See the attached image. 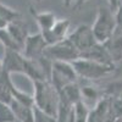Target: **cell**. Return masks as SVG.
<instances>
[{"label": "cell", "instance_id": "cell-14", "mask_svg": "<svg viewBox=\"0 0 122 122\" xmlns=\"http://www.w3.org/2000/svg\"><path fill=\"white\" fill-rule=\"evenodd\" d=\"M34 18L38 23L39 27V32L40 33H44L48 32V30L51 28L55 22L57 21V18L55 17V15L50 11H42V12H36L34 14Z\"/></svg>", "mask_w": 122, "mask_h": 122}, {"label": "cell", "instance_id": "cell-28", "mask_svg": "<svg viewBox=\"0 0 122 122\" xmlns=\"http://www.w3.org/2000/svg\"><path fill=\"white\" fill-rule=\"evenodd\" d=\"M33 1H36V3H40L42 0H33Z\"/></svg>", "mask_w": 122, "mask_h": 122}, {"label": "cell", "instance_id": "cell-16", "mask_svg": "<svg viewBox=\"0 0 122 122\" xmlns=\"http://www.w3.org/2000/svg\"><path fill=\"white\" fill-rule=\"evenodd\" d=\"M11 78L10 75L6 73L5 71L0 72V101H5V103H11L12 95L11 90H10V84H11Z\"/></svg>", "mask_w": 122, "mask_h": 122}, {"label": "cell", "instance_id": "cell-4", "mask_svg": "<svg viewBox=\"0 0 122 122\" xmlns=\"http://www.w3.org/2000/svg\"><path fill=\"white\" fill-rule=\"evenodd\" d=\"M45 59L53 61H66V62H73L75 60L79 59L81 53L78 51V49L71 43V40L68 38H65L60 42L48 45L44 50Z\"/></svg>", "mask_w": 122, "mask_h": 122}, {"label": "cell", "instance_id": "cell-17", "mask_svg": "<svg viewBox=\"0 0 122 122\" xmlns=\"http://www.w3.org/2000/svg\"><path fill=\"white\" fill-rule=\"evenodd\" d=\"M20 18V14L16 10L0 3V28H6L9 23Z\"/></svg>", "mask_w": 122, "mask_h": 122}, {"label": "cell", "instance_id": "cell-26", "mask_svg": "<svg viewBox=\"0 0 122 122\" xmlns=\"http://www.w3.org/2000/svg\"><path fill=\"white\" fill-rule=\"evenodd\" d=\"M64 1V5L70 7V6H73V3H75V0H62Z\"/></svg>", "mask_w": 122, "mask_h": 122}, {"label": "cell", "instance_id": "cell-20", "mask_svg": "<svg viewBox=\"0 0 122 122\" xmlns=\"http://www.w3.org/2000/svg\"><path fill=\"white\" fill-rule=\"evenodd\" d=\"M0 43L4 45L5 49H15V50H21L20 46L15 43L12 37L10 36L7 28H0ZM22 51V50H21Z\"/></svg>", "mask_w": 122, "mask_h": 122}, {"label": "cell", "instance_id": "cell-2", "mask_svg": "<svg viewBox=\"0 0 122 122\" xmlns=\"http://www.w3.org/2000/svg\"><path fill=\"white\" fill-rule=\"evenodd\" d=\"M92 29L98 43H107L116 32L115 12L110 7H99Z\"/></svg>", "mask_w": 122, "mask_h": 122}, {"label": "cell", "instance_id": "cell-24", "mask_svg": "<svg viewBox=\"0 0 122 122\" xmlns=\"http://www.w3.org/2000/svg\"><path fill=\"white\" fill-rule=\"evenodd\" d=\"M107 4H109V7L112 10V11L115 12L116 10L118 9V6L121 5V0H106Z\"/></svg>", "mask_w": 122, "mask_h": 122}, {"label": "cell", "instance_id": "cell-13", "mask_svg": "<svg viewBox=\"0 0 122 122\" xmlns=\"http://www.w3.org/2000/svg\"><path fill=\"white\" fill-rule=\"evenodd\" d=\"M12 107V111L15 114L16 121L18 122H34V112H33V106H28L17 100H11L10 103Z\"/></svg>", "mask_w": 122, "mask_h": 122}, {"label": "cell", "instance_id": "cell-12", "mask_svg": "<svg viewBox=\"0 0 122 122\" xmlns=\"http://www.w3.org/2000/svg\"><path fill=\"white\" fill-rule=\"evenodd\" d=\"M59 94L61 100L66 101L71 105H75L76 103L82 100V90H81V87L77 82L68 83L64 88H61L59 90Z\"/></svg>", "mask_w": 122, "mask_h": 122}, {"label": "cell", "instance_id": "cell-7", "mask_svg": "<svg viewBox=\"0 0 122 122\" xmlns=\"http://www.w3.org/2000/svg\"><path fill=\"white\" fill-rule=\"evenodd\" d=\"M27 57L23 55L21 50L5 49V54L3 59V71L6 73H22L25 75Z\"/></svg>", "mask_w": 122, "mask_h": 122}, {"label": "cell", "instance_id": "cell-11", "mask_svg": "<svg viewBox=\"0 0 122 122\" xmlns=\"http://www.w3.org/2000/svg\"><path fill=\"white\" fill-rule=\"evenodd\" d=\"M10 36L12 37V39L15 40V43L20 46V49H23V45H25V42L28 37V30L26 28V26L20 21V18L16 20V21H12L11 23H9V26L6 27Z\"/></svg>", "mask_w": 122, "mask_h": 122}, {"label": "cell", "instance_id": "cell-10", "mask_svg": "<svg viewBox=\"0 0 122 122\" xmlns=\"http://www.w3.org/2000/svg\"><path fill=\"white\" fill-rule=\"evenodd\" d=\"M79 57H84V59H89V60L97 61V62H100V64L115 66V62H114L112 57H111L106 45L101 44V43H97L95 45L89 48L88 50L81 53Z\"/></svg>", "mask_w": 122, "mask_h": 122}, {"label": "cell", "instance_id": "cell-9", "mask_svg": "<svg viewBox=\"0 0 122 122\" xmlns=\"http://www.w3.org/2000/svg\"><path fill=\"white\" fill-rule=\"evenodd\" d=\"M70 26H71V22L68 18H59L55 22V25L48 32L42 33V36L44 37L48 45L55 44V43L60 42V40L67 38Z\"/></svg>", "mask_w": 122, "mask_h": 122}, {"label": "cell", "instance_id": "cell-21", "mask_svg": "<svg viewBox=\"0 0 122 122\" xmlns=\"http://www.w3.org/2000/svg\"><path fill=\"white\" fill-rule=\"evenodd\" d=\"M33 112H34V122H57L55 116H51L43 110L38 109L37 106H33Z\"/></svg>", "mask_w": 122, "mask_h": 122}, {"label": "cell", "instance_id": "cell-27", "mask_svg": "<svg viewBox=\"0 0 122 122\" xmlns=\"http://www.w3.org/2000/svg\"><path fill=\"white\" fill-rule=\"evenodd\" d=\"M3 71V60H0V72Z\"/></svg>", "mask_w": 122, "mask_h": 122}, {"label": "cell", "instance_id": "cell-5", "mask_svg": "<svg viewBox=\"0 0 122 122\" xmlns=\"http://www.w3.org/2000/svg\"><path fill=\"white\" fill-rule=\"evenodd\" d=\"M77 78L78 76L72 62H66V61H53L51 62L49 81L57 89V92L68 83L77 82Z\"/></svg>", "mask_w": 122, "mask_h": 122}, {"label": "cell", "instance_id": "cell-19", "mask_svg": "<svg viewBox=\"0 0 122 122\" xmlns=\"http://www.w3.org/2000/svg\"><path fill=\"white\" fill-rule=\"evenodd\" d=\"M16 117L10 103L0 101V122H15Z\"/></svg>", "mask_w": 122, "mask_h": 122}, {"label": "cell", "instance_id": "cell-8", "mask_svg": "<svg viewBox=\"0 0 122 122\" xmlns=\"http://www.w3.org/2000/svg\"><path fill=\"white\" fill-rule=\"evenodd\" d=\"M48 46L44 37L42 36V33H36V34H28L22 53L27 59H32V60H37L43 57L44 55V50Z\"/></svg>", "mask_w": 122, "mask_h": 122}, {"label": "cell", "instance_id": "cell-15", "mask_svg": "<svg viewBox=\"0 0 122 122\" xmlns=\"http://www.w3.org/2000/svg\"><path fill=\"white\" fill-rule=\"evenodd\" d=\"M109 53L112 57L114 62L122 59V33L120 32H115V34L112 36L107 43H105Z\"/></svg>", "mask_w": 122, "mask_h": 122}, {"label": "cell", "instance_id": "cell-23", "mask_svg": "<svg viewBox=\"0 0 122 122\" xmlns=\"http://www.w3.org/2000/svg\"><path fill=\"white\" fill-rule=\"evenodd\" d=\"M115 20H116V32L122 33V4L115 11Z\"/></svg>", "mask_w": 122, "mask_h": 122}, {"label": "cell", "instance_id": "cell-3", "mask_svg": "<svg viewBox=\"0 0 122 122\" xmlns=\"http://www.w3.org/2000/svg\"><path fill=\"white\" fill-rule=\"evenodd\" d=\"M72 65L76 70L77 76L88 81L103 78L104 76L111 73L114 71V66L100 64V62H97V61L84 59V57H79L75 60Z\"/></svg>", "mask_w": 122, "mask_h": 122}, {"label": "cell", "instance_id": "cell-29", "mask_svg": "<svg viewBox=\"0 0 122 122\" xmlns=\"http://www.w3.org/2000/svg\"><path fill=\"white\" fill-rule=\"evenodd\" d=\"M118 99H120V100H121V101H122V94H121V95H120V98H118Z\"/></svg>", "mask_w": 122, "mask_h": 122}, {"label": "cell", "instance_id": "cell-18", "mask_svg": "<svg viewBox=\"0 0 122 122\" xmlns=\"http://www.w3.org/2000/svg\"><path fill=\"white\" fill-rule=\"evenodd\" d=\"M90 114L89 106L83 100L78 101L73 105V120L75 122H87Z\"/></svg>", "mask_w": 122, "mask_h": 122}, {"label": "cell", "instance_id": "cell-25", "mask_svg": "<svg viewBox=\"0 0 122 122\" xmlns=\"http://www.w3.org/2000/svg\"><path fill=\"white\" fill-rule=\"evenodd\" d=\"M86 1H87V0H75V3H73V7H75V9H79V7L82 6Z\"/></svg>", "mask_w": 122, "mask_h": 122}, {"label": "cell", "instance_id": "cell-6", "mask_svg": "<svg viewBox=\"0 0 122 122\" xmlns=\"http://www.w3.org/2000/svg\"><path fill=\"white\" fill-rule=\"evenodd\" d=\"M67 38L78 49L79 53L86 51V50H88L89 48H92L93 45H95L98 43L95 37H94L92 26H88V25L77 26L73 32L67 36Z\"/></svg>", "mask_w": 122, "mask_h": 122}, {"label": "cell", "instance_id": "cell-1", "mask_svg": "<svg viewBox=\"0 0 122 122\" xmlns=\"http://www.w3.org/2000/svg\"><path fill=\"white\" fill-rule=\"evenodd\" d=\"M34 86V106L43 110L44 112L55 116L57 115L59 104H60V94L57 89L51 84L49 79L36 81Z\"/></svg>", "mask_w": 122, "mask_h": 122}, {"label": "cell", "instance_id": "cell-22", "mask_svg": "<svg viewBox=\"0 0 122 122\" xmlns=\"http://www.w3.org/2000/svg\"><path fill=\"white\" fill-rule=\"evenodd\" d=\"M81 90H82V100L84 99H92L95 100L98 98V92L94 87H81Z\"/></svg>", "mask_w": 122, "mask_h": 122}]
</instances>
